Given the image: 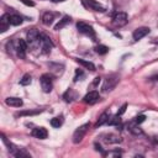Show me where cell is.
<instances>
[{"label":"cell","instance_id":"cell-10","mask_svg":"<svg viewBox=\"0 0 158 158\" xmlns=\"http://www.w3.org/2000/svg\"><path fill=\"white\" fill-rule=\"evenodd\" d=\"M148 33H149V27H144V26H143V27L136 28V30L133 31V33H132V37H133L135 41H139L141 38L146 37Z\"/></svg>","mask_w":158,"mask_h":158},{"label":"cell","instance_id":"cell-3","mask_svg":"<svg viewBox=\"0 0 158 158\" xmlns=\"http://www.w3.org/2000/svg\"><path fill=\"white\" fill-rule=\"evenodd\" d=\"M38 44H40V48L42 49V53H44V54L49 53L51 49L53 48V43H52L51 38L47 37L46 35H42V33H41V36H40V42H38Z\"/></svg>","mask_w":158,"mask_h":158},{"label":"cell","instance_id":"cell-7","mask_svg":"<svg viewBox=\"0 0 158 158\" xmlns=\"http://www.w3.org/2000/svg\"><path fill=\"white\" fill-rule=\"evenodd\" d=\"M40 36H41V33L36 28H31L26 33V40L30 44H35L36 42H40Z\"/></svg>","mask_w":158,"mask_h":158},{"label":"cell","instance_id":"cell-21","mask_svg":"<svg viewBox=\"0 0 158 158\" xmlns=\"http://www.w3.org/2000/svg\"><path fill=\"white\" fill-rule=\"evenodd\" d=\"M10 21H11V25L12 26H19V25H21L22 23V17L21 16H19V15H11L10 16Z\"/></svg>","mask_w":158,"mask_h":158},{"label":"cell","instance_id":"cell-25","mask_svg":"<svg viewBox=\"0 0 158 158\" xmlns=\"http://www.w3.org/2000/svg\"><path fill=\"white\" fill-rule=\"evenodd\" d=\"M31 81H32V78H31V75H30V74H25V75L20 79V84H21V85H23V86L30 85V84H31Z\"/></svg>","mask_w":158,"mask_h":158},{"label":"cell","instance_id":"cell-31","mask_svg":"<svg viewBox=\"0 0 158 158\" xmlns=\"http://www.w3.org/2000/svg\"><path fill=\"white\" fill-rule=\"evenodd\" d=\"M21 2H23L27 6H35V2L33 1H30V0H21Z\"/></svg>","mask_w":158,"mask_h":158},{"label":"cell","instance_id":"cell-11","mask_svg":"<svg viewBox=\"0 0 158 158\" xmlns=\"http://www.w3.org/2000/svg\"><path fill=\"white\" fill-rule=\"evenodd\" d=\"M84 4L86 5V7H89L90 10H94V11H100V12H104L105 11V7L99 4L98 1L95 0H84Z\"/></svg>","mask_w":158,"mask_h":158},{"label":"cell","instance_id":"cell-30","mask_svg":"<svg viewBox=\"0 0 158 158\" xmlns=\"http://www.w3.org/2000/svg\"><path fill=\"white\" fill-rule=\"evenodd\" d=\"M126 107H127V104H123L121 107H120V110H118V112H117V115H122V114H125V111H126Z\"/></svg>","mask_w":158,"mask_h":158},{"label":"cell","instance_id":"cell-18","mask_svg":"<svg viewBox=\"0 0 158 158\" xmlns=\"http://www.w3.org/2000/svg\"><path fill=\"white\" fill-rule=\"evenodd\" d=\"M110 120V112L109 111H105V112H102L101 115H100V117H99V120H98V122H96V127H99V126H102V125H105V123H107V121Z\"/></svg>","mask_w":158,"mask_h":158},{"label":"cell","instance_id":"cell-5","mask_svg":"<svg viewBox=\"0 0 158 158\" xmlns=\"http://www.w3.org/2000/svg\"><path fill=\"white\" fill-rule=\"evenodd\" d=\"M128 21V17H127V14L126 12H116L112 17V25L115 27H123Z\"/></svg>","mask_w":158,"mask_h":158},{"label":"cell","instance_id":"cell-19","mask_svg":"<svg viewBox=\"0 0 158 158\" xmlns=\"http://www.w3.org/2000/svg\"><path fill=\"white\" fill-rule=\"evenodd\" d=\"M69 22H70V17L65 15V16H63V17H62V20H59V22H58V23L54 26V30L59 31V30H62L63 27H65V26H67Z\"/></svg>","mask_w":158,"mask_h":158},{"label":"cell","instance_id":"cell-9","mask_svg":"<svg viewBox=\"0 0 158 158\" xmlns=\"http://www.w3.org/2000/svg\"><path fill=\"white\" fill-rule=\"evenodd\" d=\"M16 52H17V56L20 57V58H25L26 57V51H27V42L25 41V40H19L17 41V46H16Z\"/></svg>","mask_w":158,"mask_h":158},{"label":"cell","instance_id":"cell-17","mask_svg":"<svg viewBox=\"0 0 158 158\" xmlns=\"http://www.w3.org/2000/svg\"><path fill=\"white\" fill-rule=\"evenodd\" d=\"M104 141L106 143H120L121 142V137L117 136V135H114V133H109V135H105V138Z\"/></svg>","mask_w":158,"mask_h":158},{"label":"cell","instance_id":"cell-32","mask_svg":"<svg viewBox=\"0 0 158 158\" xmlns=\"http://www.w3.org/2000/svg\"><path fill=\"white\" fill-rule=\"evenodd\" d=\"M100 79H101V78H99V77H96V78H95V80H94V83H93V86H95V85H98V84L100 83Z\"/></svg>","mask_w":158,"mask_h":158},{"label":"cell","instance_id":"cell-22","mask_svg":"<svg viewBox=\"0 0 158 158\" xmlns=\"http://www.w3.org/2000/svg\"><path fill=\"white\" fill-rule=\"evenodd\" d=\"M62 123H63V117L62 116L60 117H53L51 120V126L54 127V128H59L62 126Z\"/></svg>","mask_w":158,"mask_h":158},{"label":"cell","instance_id":"cell-23","mask_svg":"<svg viewBox=\"0 0 158 158\" xmlns=\"http://www.w3.org/2000/svg\"><path fill=\"white\" fill-rule=\"evenodd\" d=\"M75 98V94L73 93V90L72 89H68L65 93H64V95H63V99L67 101V102H70V101H73V99Z\"/></svg>","mask_w":158,"mask_h":158},{"label":"cell","instance_id":"cell-8","mask_svg":"<svg viewBox=\"0 0 158 158\" xmlns=\"http://www.w3.org/2000/svg\"><path fill=\"white\" fill-rule=\"evenodd\" d=\"M99 99H100V95H99V93L98 91H95V90H91V91H89L85 96H84V102L85 104H89V105H94L95 102H98L99 101Z\"/></svg>","mask_w":158,"mask_h":158},{"label":"cell","instance_id":"cell-20","mask_svg":"<svg viewBox=\"0 0 158 158\" xmlns=\"http://www.w3.org/2000/svg\"><path fill=\"white\" fill-rule=\"evenodd\" d=\"M77 62L80 64V65H83L84 68H86V69H89V70H91V72H94L95 70V65H94V63L93 62H89V60H85V59H77Z\"/></svg>","mask_w":158,"mask_h":158},{"label":"cell","instance_id":"cell-16","mask_svg":"<svg viewBox=\"0 0 158 158\" xmlns=\"http://www.w3.org/2000/svg\"><path fill=\"white\" fill-rule=\"evenodd\" d=\"M128 130L131 131V133H133V135H136V136H141V135H143L142 128H139V126H138L135 121L130 122V125H128Z\"/></svg>","mask_w":158,"mask_h":158},{"label":"cell","instance_id":"cell-26","mask_svg":"<svg viewBox=\"0 0 158 158\" xmlns=\"http://www.w3.org/2000/svg\"><path fill=\"white\" fill-rule=\"evenodd\" d=\"M95 52L99 53V54H106L109 52V48L106 46H104V44H99V46L95 47Z\"/></svg>","mask_w":158,"mask_h":158},{"label":"cell","instance_id":"cell-27","mask_svg":"<svg viewBox=\"0 0 158 158\" xmlns=\"http://www.w3.org/2000/svg\"><path fill=\"white\" fill-rule=\"evenodd\" d=\"M84 77H85V75H84V72H83L81 69H77V70H75V75H74V81L77 83L78 80H81Z\"/></svg>","mask_w":158,"mask_h":158},{"label":"cell","instance_id":"cell-1","mask_svg":"<svg viewBox=\"0 0 158 158\" xmlns=\"http://www.w3.org/2000/svg\"><path fill=\"white\" fill-rule=\"evenodd\" d=\"M40 83H41V88L43 93H49L53 88V77L49 73L42 74L40 78Z\"/></svg>","mask_w":158,"mask_h":158},{"label":"cell","instance_id":"cell-4","mask_svg":"<svg viewBox=\"0 0 158 158\" xmlns=\"http://www.w3.org/2000/svg\"><path fill=\"white\" fill-rule=\"evenodd\" d=\"M77 28H78V31H79L80 33L95 38V31H94L93 26H90L89 23H86V22H84V21H79V22H77Z\"/></svg>","mask_w":158,"mask_h":158},{"label":"cell","instance_id":"cell-14","mask_svg":"<svg viewBox=\"0 0 158 158\" xmlns=\"http://www.w3.org/2000/svg\"><path fill=\"white\" fill-rule=\"evenodd\" d=\"M5 104L9 106H12V107H20L23 105V101L20 98H6Z\"/></svg>","mask_w":158,"mask_h":158},{"label":"cell","instance_id":"cell-6","mask_svg":"<svg viewBox=\"0 0 158 158\" xmlns=\"http://www.w3.org/2000/svg\"><path fill=\"white\" fill-rule=\"evenodd\" d=\"M118 83V78L117 77H107L106 79H105V81H104V84H102V91L104 93H107V91H111L115 86H116V84Z\"/></svg>","mask_w":158,"mask_h":158},{"label":"cell","instance_id":"cell-28","mask_svg":"<svg viewBox=\"0 0 158 158\" xmlns=\"http://www.w3.org/2000/svg\"><path fill=\"white\" fill-rule=\"evenodd\" d=\"M40 110H32V111H21L17 114V116H25V115H37L40 114Z\"/></svg>","mask_w":158,"mask_h":158},{"label":"cell","instance_id":"cell-24","mask_svg":"<svg viewBox=\"0 0 158 158\" xmlns=\"http://www.w3.org/2000/svg\"><path fill=\"white\" fill-rule=\"evenodd\" d=\"M107 123L110 126H118L121 123V118H120V115H115L114 117H110V120L107 121Z\"/></svg>","mask_w":158,"mask_h":158},{"label":"cell","instance_id":"cell-15","mask_svg":"<svg viewBox=\"0 0 158 158\" xmlns=\"http://www.w3.org/2000/svg\"><path fill=\"white\" fill-rule=\"evenodd\" d=\"M53 20H54V14H53V12H49V11H48V12H44V14L42 15V23L46 25V26L52 25Z\"/></svg>","mask_w":158,"mask_h":158},{"label":"cell","instance_id":"cell-13","mask_svg":"<svg viewBox=\"0 0 158 158\" xmlns=\"http://www.w3.org/2000/svg\"><path fill=\"white\" fill-rule=\"evenodd\" d=\"M11 25V21H10V15L9 14H4L1 17H0V32H5L9 26Z\"/></svg>","mask_w":158,"mask_h":158},{"label":"cell","instance_id":"cell-29","mask_svg":"<svg viewBox=\"0 0 158 158\" xmlns=\"http://www.w3.org/2000/svg\"><path fill=\"white\" fill-rule=\"evenodd\" d=\"M144 120H146V116H144V115H138V116H136V117H135V120H133V121H135L137 125H139V123H142Z\"/></svg>","mask_w":158,"mask_h":158},{"label":"cell","instance_id":"cell-33","mask_svg":"<svg viewBox=\"0 0 158 158\" xmlns=\"http://www.w3.org/2000/svg\"><path fill=\"white\" fill-rule=\"evenodd\" d=\"M51 1H53V2H62V1H65V0H51Z\"/></svg>","mask_w":158,"mask_h":158},{"label":"cell","instance_id":"cell-2","mask_svg":"<svg viewBox=\"0 0 158 158\" xmlns=\"http://www.w3.org/2000/svg\"><path fill=\"white\" fill-rule=\"evenodd\" d=\"M89 127H90V123H84V125L79 126V127L74 131V133H73V142H74V143L81 142L83 138H84V136H85V133L88 132Z\"/></svg>","mask_w":158,"mask_h":158},{"label":"cell","instance_id":"cell-12","mask_svg":"<svg viewBox=\"0 0 158 158\" xmlns=\"http://www.w3.org/2000/svg\"><path fill=\"white\" fill-rule=\"evenodd\" d=\"M31 135L36 138H40V139H44L48 137V132L44 127H36L31 131Z\"/></svg>","mask_w":158,"mask_h":158}]
</instances>
